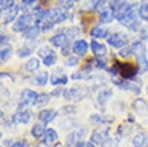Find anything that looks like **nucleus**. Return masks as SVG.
Wrapping results in <instances>:
<instances>
[{
	"label": "nucleus",
	"instance_id": "12",
	"mask_svg": "<svg viewBox=\"0 0 148 147\" xmlns=\"http://www.w3.org/2000/svg\"><path fill=\"white\" fill-rule=\"evenodd\" d=\"M88 43L85 40H77L74 43L73 51L79 56H84L88 51Z\"/></svg>",
	"mask_w": 148,
	"mask_h": 147
},
{
	"label": "nucleus",
	"instance_id": "26",
	"mask_svg": "<svg viewBox=\"0 0 148 147\" xmlns=\"http://www.w3.org/2000/svg\"><path fill=\"white\" fill-rule=\"evenodd\" d=\"M34 16H35V23L39 25L42 21H44L46 19L47 16V12L44 11L41 7H37L34 9Z\"/></svg>",
	"mask_w": 148,
	"mask_h": 147
},
{
	"label": "nucleus",
	"instance_id": "38",
	"mask_svg": "<svg viewBox=\"0 0 148 147\" xmlns=\"http://www.w3.org/2000/svg\"><path fill=\"white\" fill-rule=\"evenodd\" d=\"M11 53H12V46H6V48L1 49V60L2 61L8 60L9 57L11 56Z\"/></svg>",
	"mask_w": 148,
	"mask_h": 147
},
{
	"label": "nucleus",
	"instance_id": "36",
	"mask_svg": "<svg viewBox=\"0 0 148 147\" xmlns=\"http://www.w3.org/2000/svg\"><path fill=\"white\" fill-rule=\"evenodd\" d=\"M90 118L93 120L94 122H97V123H101V124H106V123H111V120H108L107 117H104L102 115H99V114H93L90 116Z\"/></svg>",
	"mask_w": 148,
	"mask_h": 147
},
{
	"label": "nucleus",
	"instance_id": "52",
	"mask_svg": "<svg viewBox=\"0 0 148 147\" xmlns=\"http://www.w3.org/2000/svg\"><path fill=\"white\" fill-rule=\"evenodd\" d=\"M147 93H148V86H147Z\"/></svg>",
	"mask_w": 148,
	"mask_h": 147
},
{
	"label": "nucleus",
	"instance_id": "46",
	"mask_svg": "<svg viewBox=\"0 0 148 147\" xmlns=\"http://www.w3.org/2000/svg\"><path fill=\"white\" fill-rule=\"evenodd\" d=\"M96 63H97V67L100 69H104L106 66V62L105 61H102V58H97L96 59Z\"/></svg>",
	"mask_w": 148,
	"mask_h": 147
},
{
	"label": "nucleus",
	"instance_id": "18",
	"mask_svg": "<svg viewBox=\"0 0 148 147\" xmlns=\"http://www.w3.org/2000/svg\"><path fill=\"white\" fill-rule=\"evenodd\" d=\"M133 145L134 147H145L148 145V137L143 133H139L135 135L133 138Z\"/></svg>",
	"mask_w": 148,
	"mask_h": 147
},
{
	"label": "nucleus",
	"instance_id": "16",
	"mask_svg": "<svg viewBox=\"0 0 148 147\" xmlns=\"http://www.w3.org/2000/svg\"><path fill=\"white\" fill-rule=\"evenodd\" d=\"M114 18H115V16H114V10L110 5L107 9L103 10L100 13V23H110Z\"/></svg>",
	"mask_w": 148,
	"mask_h": 147
},
{
	"label": "nucleus",
	"instance_id": "30",
	"mask_svg": "<svg viewBox=\"0 0 148 147\" xmlns=\"http://www.w3.org/2000/svg\"><path fill=\"white\" fill-rule=\"evenodd\" d=\"M26 70L28 72H35L40 67V61L37 58H31L28 62L26 63Z\"/></svg>",
	"mask_w": 148,
	"mask_h": 147
},
{
	"label": "nucleus",
	"instance_id": "31",
	"mask_svg": "<svg viewBox=\"0 0 148 147\" xmlns=\"http://www.w3.org/2000/svg\"><path fill=\"white\" fill-rule=\"evenodd\" d=\"M49 79V75H47V72H42L36 77L35 81L36 84L40 85V86H44V85L47 84V81Z\"/></svg>",
	"mask_w": 148,
	"mask_h": 147
},
{
	"label": "nucleus",
	"instance_id": "49",
	"mask_svg": "<svg viewBox=\"0 0 148 147\" xmlns=\"http://www.w3.org/2000/svg\"><path fill=\"white\" fill-rule=\"evenodd\" d=\"M11 147H24V143L21 142V141H18V142L13 143V145Z\"/></svg>",
	"mask_w": 148,
	"mask_h": 147
},
{
	"label": "nucleus",
	"instance_id": "50",
	"mask_svg": "<svg viewBox=\"0 0 148 147\" xmlns=\"http://www.w3.org/2000/svg\"><path fill=\"white\" fill-rule=\"evenodd\" d=\"M35 1H36V0H21V2L24 5H30V4L34 3Z\"/></svg>",
	"mask_w": 148,
	"mask_h": 147
},
{
	"label": "nucleus",
	"instance_id": "6",
	"mask_svg": "<svg viewBox=\"0 0 148 147\" xmlns=\"http://www.w3.org/2000/svg\"><path fill=\"white\" fill-rule=\"evenodd\" d=\"M33 16L29 14H24V15L21 16L18 21H16L13 26L14 32H24L27 28L30 27V24L32 23Z\"/></svg>",
	"mask_w": 148,
	"mask_h": 147
},
{
	"label": "nucleus",
	"instance_id": "33",
	"mask_svg": "<svg viewBox=\"0 0 148 147\" xmlns=\"http://www.w3.org/2000/svg\"><path fill=\"white\" fill-rule=\"evenodd\" d=\"M80 137V135L79 132H73L72 134H70L67 137V143H69L70 145L72 144H77L79 139Z\"/></svg>",
	"mask_w": 148,
	"mask_h": 147
},
{
	"label": "nucleus",
	"instance_id": "32",
	"mask_svg": "<svg viewBox=\"0 0 148 147\" xmlns=\"http://www.w3.org/2000/svg\"><path fill=\"white\" fill-rule=\"evenodd\" d=\"M49 96L47 95V94L42 93L38 95L36 105H38L39 107H44V106H47V105L49 104Z\"/></svg>",
	"mask_w": 148,
	"mask_h": 147
},
{
	"label": "nucleus",
	"instance_id": "47",
	"mask_svg": "<svg viewBox=\"0 0 148 147\" xmlns=\"http://www.w3.org/2000/svg\"><path fill=\"white\" fill-rule=\"evenodd\" d=\"M8 41H9V37L7 35H5L4 33H1V45L3 46L5 44H7Z\"/></svg>",
	"mask_w": 148,
	"mask_h": 147
},
{
	"label": "nucleus",
	"instance_id": "39",
	"mask_svg": "<svg viewBox=\"0 0 148 147\" xmlns=\"http://www.w3.org/2000/svg\"><path fill=\"white\" fill-rule=\"evenodd\" d=\"M32 51L30 49H27V48H23V49H21L19 51H18V52H16V54H18V57L21 58H24V57H27L29 56L30 54L32 53Z\"/></svg>",
	"mask_w": 148,
	"mask_h": 147
},
{
	"label": "nucleus",
	"instance_id": "15",
	"mask_svg": "<svg viewBox=\"0 0 148 147\" xmlns=\"http://www.w3.org/2000/svg\"><path fill=\"white\" fill-rule=\"evenodd\" d=\"M31 118V113L29 111H19L12 116V121L16 124H27Z\"/></svg>",
	"mask_w": 148,
	"mask_h": 147
},
{
	"label": "nucleus",
	"instance_id": "17",
	"mask_svg": "<svg viewBox=\"0 0 148 147\" xmlns=\"http://www.w3.org/2000/svg\"><path fill=\"white\" fill-rule=\"evenodd\" d=\"M57 138H58V135H57V133L55 132V130L53 129L46 130L45 137H44V143L46 144V145L47 146L51 145L52 143L57 140Z\"/></svg>",
	"mask_w": 148,
	"mask_h": 147
},
{
	"label": "nucleus",
	"instance_id": "22",
	"mask_svg": "<svg viewBox=\"0 0 148 147\" xmlns=\"http://www.w3.org/2000/svg\"><path fill=\"white\" fill-rule=\"evenodd\" d=\"M112 95V90L111 89H106L100 92L99 96H98V103L101 107H104L107 103L108 99Z\"/></svg>",
	"mask_w": 148,
	"mask_h": 147
},
{
	"label": "nucleus",
	"instance_id": "53",
	"mask_svg": "<svg viewBox=\"0 0 148 147\" xmlns=\"http://www.w3.org/2000/svg\"><path fill=\"white\" fill-rule=\"evenodd\" d=\"M145 147H148V145H146V146H145Z\"/></svg>",
	"mask_w": 148,
	"mask_h": 147
},
{
	"label": "nucleus",
	"instance_id": "37",
	"mask_svg": "<svg viewBox=\"0 0 148 147\" xmlns=\"http://www.w3.org/2000/svg\"><path fill=\"white\" fill-rule=\"evenodd\" d=\"M74 6V0H60L59 1V7L61 9L68 11Z\"/></svg>",
	"mask_w": 148,
	"mask_h": 147
},
{
	"label": "nucleus",
	"instance_id": "48",
	"mask_svg": "<svg viewBox=\"0 0 148 147\" xmlns=\"http://www.w3.org/2000/svg\"><path fill=\"white\" fill-rule=\"evenodd\" d=\"M61 92H62V89H59V88H56L54 91H52L51 92V95L54 96V97H58L61 94Z\"/></svg>",
	"mask_w": 148,
	"mask_h": 147
},
{
	"label": "nucleus",
	"instance_id": "5",
	"mask_svg": "<svg viewBox=\"0 0 148 147\" xmlns=\"http://www.w3.org/2000/svg\"><path fill=\"white\" fill-rule=\"evenodd\" d=\"M129 42L128 36L124 33H113L111 34L110 37L108 38V45H110L111 46L115 49H121L123 46H125Z\"/></svg>",
	"mask_w": 148,
	"mask_h": 147
},
{
	"label": "nucleus",
	"instance_id": "42",
	"mask_svg": "<svg viewBox=\"0 0 148 147\" xmlns=\"http://www.w3.org/2000/svg\"><path fill=\"white\" fill-rule=\"evenodd\" d=\"M129 54H132V49L131 48H125V49H122L121 51H119V55L122 57H127Z\"/></svg>",
	"mask_w": 148,
	"mask_h": 147
},
{
	"label": "nucleus",
	"instance_id": "44",
	"mask_svg": "<svg viewBox=\"0 0 148 147\" xmlns=\"http://www.w3.org/2000/svg\"><path fill=\"white\" fill-rule=\"evenodd\" d=\"M62 112L63 113H75L76 112V107H73V106L64 107L62 109Z\"/></svg>",
	"mask_w": 148,
	"mask_h": 147
},
{
	"label": "nucleus",
	"instance_id": "21",
	"mask_svg": "<svg viewBox=\"0 0 148 147\" xmlns=\"http://www.w3.org/2000/svg\"><path fill=\"white\" fill-rule=\"evenodd\" d=\"M90 35L92 37L97 38V39H104L108 36V30L103 28V27H93L90 31Z\"/></svg>",
	"mask_w": 148,
	"mask_h": 147
},
{
	"label": "nucleus",
	"instance_id": "40",
	"mask_svg": "<svg viewBox=\"0 0 148 147\" xmlns=\"http://www.w3.org/2000/svg\"><path fill=\"white\" fill-rule=\"evenodd\" d=\"M79 58L77 57H75V56H71L69 57L68 59L65 61V64L67 66H70V67H74V66L77 65V63H79Z\"/></svg>",
	"mask_w": 148,
	"mask_h": 147
},
{
	"label": "nucleus",
	"instance_id": "13",
	"mask_svg": "<svg viewBox=\"0 0 148 147\" xmlns=\"http://www.w3.org/2000/svg\"><path fill=\"white\" fill-rule=\"evenodd\" d=\"M90 46H91V51H92V52H93V54L98 58L104 57L108 52L107 46H106L105 45H103V44L98 43V42L94 41V40L91 41Z\"/></svg>",
	"mask_w": 148,
	"mask_h": 147
},
{
	"label": "nucleus",
	"instance_id": "11",
	"mask_svg": "<svg viewBox=\"0 0 148 147\" xmlns=\"http://www.w3.org/2000/svg\"><path fill=\"white\" fill-rule=\"evenodd\" d=\"M133 107L138 115L145 116L148 114V104L143 99H136L133 103Z\"/></svg>",
	"mask_w": 148,
	"mask_h": 147
},
{
	"label": "nucleus",
	"instance_id": "27",
	"mask_svg": "<svg viewBox=\"0 0 148 147\" xmlns=\"http://www.w3.org/2000/svg\"><path fill=\"white\" fill-rule=\"evenodd\" d=\"M56 59H57L56 53H55L53 51H51L43 58V63L47 67H51V65H53L54 63L56 62Z\"/></svg>",
	"mask_w": 148,
	"mask_h": 147
},
{
	"label": "nucleus",
	"instance_id": "25",
	"mask_svg": "<svg viewBox=\"0 0 148 147\" xmlns=\"http://www.w3.org/2000/svg\"><path fill=\"white\" fill-rule=\"evenodd\" d=\"M18 6H15L14 9H11L10 12H8L6 16H5L3 18V21H2V24L5 25V24L12 23L14 19L16 18V16H18Z\"/></svg>",
	"mask_w": 148,
	"mask_h": 147
},
{
	"label": "nucleus",
	"instance_id": "4",
	"mask_svg": "<svg viewBox=\"0 0 148 147\" xmlns=\"http://www.w3.org/2000/svg\"><path fill=\"white\" fill-rule=\"evenodd\" d=\"M68 18V14L65 10L61 9V8H55L51 11L47 12V16H46V21L51 23L52 25L56 23H60L62 21H66Z\"/></svg>",
	"mask_w": 148,
	"mask_h": 147
},
{
	"label": "nucleus",
	"instance_id": "35",
	"mask_svg": "<svg viewBox=\"0 0 148 147\" xmlns=\"http://www.w3.org/2000/svg\"><path fill=\"white\" fill-rule=\"evenodd\" d=\"M118 146V140L114 138H106L101 143V147H117Z\"/></svg>",
	"mask_w": 148,
	"mask_h": 147
},
{
	"label": "nucleus",
	"instance_id": "8",
	"mask_svg": "<svg viewBox=\"0 0 148 147\" xmlns=\"http://www.w3.org/2000/svg\"><path fill=\"white\" fill-rule=\"evenodd\" d=\"M85 90L82 89H77V88H70V89L63 90V95L65 97L66 100L69 101H76L79 102L80 100H82L85 96Z\"/></svg>",
	"mask_w": 148,
	"mask_h": 147
},
{
	"label": "nucleus",
	"instance_id": "19",
	"mask_svg": "<svg viewBox=\"0 0 148 147\" xmlns=\"http://www.w3.org/2000/svg\"><path fill=\"white\" fill-rule=\"evenodd\" d=\"M68 82V77L65 74L62 73L60 75L56 74V72L54 71V73L51 75V83L52 85H57V84H66Z\"/></svg>",
	"mask_w": 148,
	"mask_h": 147
},
{
	"label": "nucleus",
	"instance_id": "14",
	"mask_svg": "<svg viewBox=\"0 0 148 147\" xmlns=\"http://www.w3.org/2000/svg\"><path fill=\"white\" fill-rule=\"evenodd\" d=\"M57 112L54 109H44L40 111L38 115V118L42 123L47 124L49 122H51L53 119L56 117Z\"/></svg>",
	"mask_w": 148,
	"mask_h": 147
},
{
	"label": "nucleus",
	"instance_id": "28",
	"mask_svg": "<svg viewBox=\"0 0 148 147\" xmlns=\"http://www.w3.org/2000/svg\"><path fill=\"white\" fill-rule=\"evenodd\" d=\"M106 134H107V132H102V131H94L93 133H92V135H91V141L94 143H102L103 141H104V139H106L105 138V135Z\"/></svg>",
	"mask_w": 148,
	"mask_h": 147
},
{
	"label": "nucleus",
	"instance_id": "43",
	"mask_svg": "<svg viewBox=\"0 0 148 147\" xmlns=\"http://www.w3.org/2000/svg\"><path fill=\"white\" fill-rule=\"evenodd\" d=\"M77 147H95L91 141H79Z\"/></svg>",
	"mask_w": 148,
	"mask_h": 147
},
{
	"label": "nucleus",
	"instance_id": "20",
	"mask_svg": "<svg viewBox=\"0 0 148 147\" xmlns=\"http://www.w3.org/2000/svg\"><path fill=\"white\" fill-rule=\"evenodd\" d=\"M138 16L143 21H148V0H140L138 7Z\"/></svg>",
	"mask_w": 148,
	"mask_h": 147
},
{
	"label": "nucleus",
	"instance_id": "1",
	"mask_svg": "<svg viewBox=\"0 0 148 147\" xmlns=\"http://www.w3.org/2000/svg\"><path fill=\"white\" fill-rule=\"evenodd\" d=\"M138 11L136 4L123 2L116 6L114 16L122 25L132 31H136L140 25V23L138 19Z\"/></svg>",
	"mask_w": 148,
	"mask_h": 147
},
{
	"label": "nucleus",
	"instance_id": "10",
	"mask_svg": "<svg viewBox=\"0 0 148 147\" xmlns=\"http://www.w3.org/2000/svg\"><path fill=\"white\" fill-rule=\"evenodd\" d=\"M113 83H115L117 86H119L123 90H130L134 92L135 94H139L140 93V87L138 86L132 81H124V80H118V79H113Z\"/></svg>",
	"mask_w": 148,
	"mask_h": 147
},
{
	"label": "nucleus",
	"instance_id": "9",
	"mask_svg": "<svg viewBox=\"0 0 148 147\" xmlns=\"http://www.w3.org/2000/svg\"><path fill=\"white\" fill-rule=\"evenodd\" d=\"M72 40L68 37V35L66 34L65 31L55 34L54 36L49 39V42L52 46H54L55 48H62L67 44H69Z\"/></svg>",
	"mask_w": 148,
	"mask_h": 147
},
{
	"label": "nucleus",
	"instance_id": "45",
	"mask_svg": "<svg viewBox=\"0 0 148 147\" xmlns=\"http://www.w3.org/2000/svg\"><path fill=\"white\" fill-rule=\"evenodd\" d=\"M70 44L71 43H69V44H67V45H65L64 46H62L61 48V52H62V54L64 55V56H68V54H69V51H70Z\"/></svg>",
	"mask_w": 148,
	"mask_h": 147
},
{
	"label": "nucleus",
	"instance_id": "24",
	"mask_svg": "<svg viewBox=\"0 0 148 147\" xmlns=\"http://www.w3.org/2000/svg\"><path fill=\"white\" fill-rule=\"evenodd\" d=\"M45 125H46L45 123H37L33 126L31 134L35 138H39L45 135V133H46L45 132Z\"/></svg>",
	"mask_w": 148,
	"mask_h": 147
},
{
	"label": "nucleus",
	"instance_id": "34",
	"mask_svg": "<svg viewBox=\"0 0 148 147\" xmlns=\"http://www.w3.org/2000/svg\"><path fill=\"white\" fill-rule=\"evenodd\" d=\"M15 6V0H1V12L9 11Z\"/></svg>",
	"mask_w": 148,
	"mask_h": 147
},
{
	"label": "nucleus",
	"instance_id": "2",
	"mask_svg": "<svg viewBox=\"0 0 148 147\" xmlns=\"http://www.w3.org/2000/svg\"><path fill=\"white\" fill-rule=\"evenodd\" d=\"M112 73V75L119 74L123 79H134L138 73V67L135 66L131 62H120L115 61V63L112 66V69L108 70Z\"/></svg>",
	"mask_w": 148,
	"mask_h": 147
},
{
	"label": "nucleus",
	"instance_id": "51",
	"mask_svg": "<svg viewBox=\"0 0 148 147\" xmlns=\"http://www.w3.org/2000/svg\"><path fill=\"white\" fill-rule=\"evenodd\" d=\"M74 1H76V2H79V1H80V0H74Z\"/></svg>",
	"mask_w": 148,
	"mask_h": 147
},
{
	"label": "nucleus",
	"instance_id": "29",
	"mask_svg": "<svg viewBox=\"0 0 148 147\" xmlns=\"http://www.w3.org/2000/svg\"><path fill=\"white\" fill-rule=\"evenodd\" d=\"M105 1L106 0H87L85 3V6L87 7L88 11L97 10L98 8H100L105 3Z\"/></svg>",
	"mask_w": 148,
	"mask_h": 147
},
{
	"label": "nucleus",
	"instance_id": "7",
	"mask_svg": "<svg viewBox=\"0 0 148 147\" xmlns=\"http://www.w3.org/2000/svg\"><path fill=\"white\" fill-rule=\"evenodd\" d=\"M38 99V94L33 90L24 89L21 92V106L19 107H25V106H34L36 105Z\"/></svg>",
	"mask_w": 148,
	"mask_h": 147
},
{
	"label": "nucleus",
	"instance_id": "41",
	"mask_svg": "<svg viewBox=\"0 0 148 147\" xmlns=\"http://www.w3.org/2000/svg\"><path fill=\"white\" fill-rule=\"evenodd\" d=\"M87 74H84V73H80V72H77V73H74L72 75V79H88V77L86 76Z\"/></svg>",
	"mask_w": 148,
	"mask_h": 147
},
{
	"label": "nucleus",
	"instance_id": "23",
	"mask_svg": "<svg viewBox=\"0 0 148 147\" xmlns=\"http://www.w3.org/2000/svg\"><path fill=\"white\" fill-rule=\"evenodd\" d=\"M39 32H40V27L36 24L34 26H30L23 32V37L27 39H34L38 36Z\"/></svg>",
	"mask_w": 148,
	"mask_h": 147
},
{
	"label": "nucleus",
	"instance_id": "3",
	"mask_svg": "<svg viewBox=\"0 0 148 147\" xmlns=\"http://www.w3.org/2000/svg\"><path fill=\"white\" fill-rule=\"evenodd\" d=\"M132 53L136 55L138 62V73L144 74L148 71V59L146 57V48L140 42H136L131 46Z\"/></svg>",
	"mask_w": 148,
	"mask_h": 147
}]
</instances>
